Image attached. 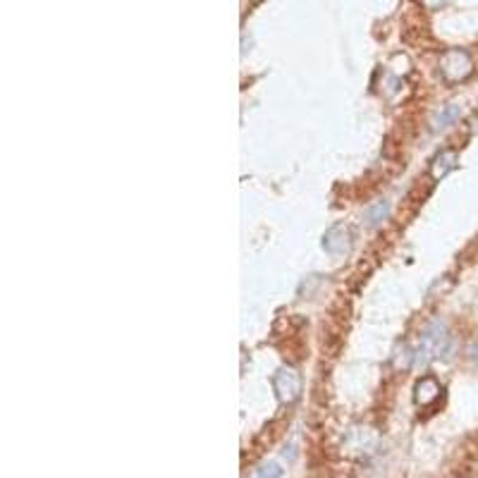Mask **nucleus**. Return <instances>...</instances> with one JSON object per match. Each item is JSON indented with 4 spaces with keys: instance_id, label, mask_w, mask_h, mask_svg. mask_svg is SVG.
<instances>
[{
    "instance_id": "8",
    "label": "nucleus",
    "mask_w": 478,
    "mask_h": 478,
    "mask_svg": "<svg viewBox=\"0 0 478 478\" xmlns=\"http://www.w3.org/2000/svg\"><path fill=\"white\" fill-rule=\"evenodd\" d=\"M390 211H392V209H390V201L380 199V201H375L373 206H368V209L363 211V220H366L368 228H378V225H383L387 220Z\"/></svg>"
},
{
    "instance_id": "3",
    "label": "nucleus",
    "mask_w": 478,
    "mask_h": 478,
    "mask_svg": "<svg viewBox=\"0 0 478 478\" xmlns=\"http://www.w3.org/2000/svg\"><path fill=\"white\" fill-rule=\"evenodd\" d=\"M273 387H275V395H278V400L282 402V404H292V402H297L299 395H301L299 371L292 368V366L278 368V373H275V378H273Z\"/></svg>"
},
{
    "instance_id": "7",
    "label": "nucleus",
    "mask_w": 478,
    "mask_h": 478,
    "mask_svg": "<svg viewBox=\"0 0 478 478\" xmlns=\"http://www.w3.org/2000/svg\"><path fill=\"white\" fill-rule=\"evenodd\" d=\"M459 117H462V108H459L457 103H448V105H443V108H440L436 115H433L431 129L433 132H443V129H448L450 124H455Z\"/></svg>"
},
{
    "instance_id": "1",
    "label": "nucleus",
    "mask_w": 478,
    "mask_h": 478,
    "mask_svg": "<svg viewBox=\"0 0 478 478\" xmlns=\"http://www.w3.org/2000/svg\"><path fill=\"white\" fill-rule=\"evenodd\" d=\"M452 349V335L443 320H431L421 332V342L414 354V366H426L431 358L445 356Z\"/></svg>"
},
{
    "instance_id": "4",
    "label": "nucleus",
    "mask_w": 478,
    "mask_h": 478,
    "mask_svg": "<svg viewBox=\"0 0 478 478\" xmlns=\"http://www.w3.org/2000/svg\"><path fill=\"white\" fill-rule=\"evenodd\" d=\"M323 249L328 254H347L351 249V232L347 225H332L323 237Z\"/></svg>"
},
{
    "instance_id": "2",
    "label": "nucleus",
    "mask_w": 478,
    "mask_h": 478,
    "mask_svg": "<svg viewBox=\"0 0 478 478\" xmlns=\"http://www.w3.org/2000/svg\"><path fill=\"white\" fill-rule=\"evenodd\" d=\"M474 72V62H471L469 53L462 48H450L440 58V74L445 81L455 84V81H464L469 74Z\"/></svg>"
},
{
    "instance_id": "5",
    "label": "nucleus",
    "mask_w": 478,
    "mask_h": 478,
    "mask_svg": "<svg viewBox=\"0 0 478 478\" xmlns=\"http://www.w3.org/2000/svg\"><path fill=\"white\" fill-rule=\"evenodd\" d=\"M457 163H459V153L455 148H443L440 153L436 156V158L431 161V177L433 180H443V177H448V175L452 173V170L457 168Z\"/></svg>"
},
{
    "instance_id": "6",
    "label": "nucleus",
    "mask_w": 478,
    "mask_h": 478,
    "mask_svg": "<svg viewBox=\"0 0 478 478\" xmlns=\"http://www.w3.org/2000/svg\"><path fill=\"white\" fill-rule=\"evenodd\" d=\"M440 392H443V387H440V383L436 378H421L419 385H416V404L421 407H431L433 402H438Z\"/></svg>"
},
{
    "instance_id": "10",
    "label": "nucleus",
    "mask_w": 478,
    "mask_h": 478,
    "mask_svg": "<svg viewBox=\"0 0 478 478\" xmlns=\"http://www.w3.org/2000/svg\"><path fill=\"white\" fill-rule=\"evenodd\" d=\"M471 358H474V363L478 366V342L474 344V347H471Z\"/></svg>"
},
{
    "instance_id": "9",
    "label": "nucleus",
    "mask_w": 478,
    "mask_h": 478,
    "mask_svg": "<svg viewBox=\"0 0 478 478\" xmlns=\"http://www.w3.org/2000/svg\"><path fill=\"white\" fill-rule=\"evenodd\" d=\"M282 474H285V469H282L280 462H266L254 474V478H282Z\"/></svg>"
}]
</instances>
